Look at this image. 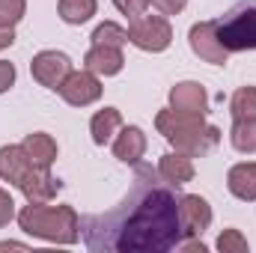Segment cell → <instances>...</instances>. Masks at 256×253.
<instances>
[{"instance_id":"ffe728a7","label":"cell","mask_w":256,"mask_h":253,"mask_svg":"<svg viewBox=\"0 0 256 253\" xmlns=\"http://www.w3.org/2000/svg\"><path fill=\"white\" fill-rule=\"evenodd\" d=\"M96 9H98L96 0H60L57 3V12L66 24H86L96 15Z\"/></svg>"},{"instance_id":"9a60e30c","label":"cell","mask_w":256,"mask_h":253,"mask_svg":"<svg viewBox=\"0 0 256 253\" xmlns=\"http://www.w3.org/2000/svg\"><path fill=\"white\" fill-rule=\"evenodd\" d=\"M84 66L102 78H110V74H120L126 57H122V48H114V45H92L84 57Z\"/></svg>"},{"instance_id":"ac0fdd59","label":"cell","mask_w":256,"mask_h":253,"mask_svg":"<svg viewBox=\"0 0 256 253\" xmlns=\"http://www.w3.org/2000/svg\"><path fill=\"white\" fill-rule=\"evenodd\" d=\"M226 188L232 196L254 202L256 200V161H242L236 167H230L226 173Z\"/></svg>"},{"instance_id":"2e32d148","label":"cell","mask_w":256,"mask_h":253,"mask_svg":"<svg viewBox=\"0 0 256 253\" xmlns=\"http://www.w3.org/2000/svg\"><path fill=\"white\" fill-rule=\"evenodd\" d=\"M21 149L24 155L30 158L33 167H42V170H51V164L57 161V140L45 131H36V134H27L21 140Z\"/></svg>"},{"instance_id":"8992f818","label":"cell","mask_w":256,"mask_h":253,"mask_svg":"<svg viewBox=\"0 0 256 253\" xmlns=\"http://www.w3.org/2000/svg\"><path fill=\"white\" fill-rule=\"evenodd\" d=\"M188 42H191V51L206 63L226 66V60H230V51L218 39V21H196L188 33Z\"/></svg>"},{"instance_id":"8fae6325","label":"cell","mask_w":256,"mask_h":253,"mask_svg":"<svg viewBox=\"0 0 256 253\" xmlns=\"http://www.w3.org/2000/svg\"><path fill=\"white\" fill-rule=\"evenodd\" d=\"M60 179L51 176V170H42V167H33L24 182L18 185V190L27 196V202H51L57 194H60Z\"/></svg>"},{"instance_id":"52a82bcc","label":"cell","mask_w":256,"mask_h":253,"mask_svg":"<svg viewBox=\"0 0 256 253\" xmlns=\"http://www.w3.org/2000/svg\"><path fill=\"white\" fill-rule=\"evenodd\" d=\"M30 72H33V80L42 84L45 90H60L63 80L72 74V60L63 51H39L30 63Z\"/></svg>"},{"instance_id":"e0dca14e","label":"cell","mask_w":256,"mask_h":253,"mask_svg":"<svg viewBox=\"0 0 256 253\" xmlns=\"http://www.w3.org/2000/svg\"><path fill=\"white\" fill-rule=\"evenodd\" d=\"M30 170H33V164H30V158L24 155L21 143H18V146H3V149H0V179H3V182H9V185L18 188Z\"/></svg>"},{"instance_id":"603a6c76","label":"cell","mask_w":256,"mask_h":253,"mask_svg":"<svg viewBox=\"0 0 256 253\" xmlns=\"http://www.w3.org/2000/svg\"><path fill=\"white\" fill-rule=\"evenodd\" d=\"M128 42V30L114 24V21H104L92 30V45H114V48H122Z\"/></svg>"},{"instance_id":"f1b7e54d","label":"cell","mask_w":256,"mask_h":253,"mask_svg":"<svg viewBox=\"0 0 256 253\" xmlns=\"http://www.w3.org/2000/svg\"><path fill=\"white\" fill-rule=\"evenodd\" d=\"M149 3H152L161 15H176V12H182V9H185V3H188V0H149Z\"/></svg>"},{"instance_id":"44dd1931","label":"cell","mask_w":256,"mask_h":253,"mask_svg":"<svg viewBox=\"0 0 256 253\" xmlns=\"http://www.w3.org/2000/svg\"><path fill=\"white\" fill-rule=\"evenodd\" d=\"M230 143L244 155H256V120H236L230 131Z\"/></svg>"},{"instance_id":"7402d4cb","label":"cell","mask_w":256,"mask_h":253,"mask_svg":"<svg viewBox=\"0 0 256 253\" xmlns=\"http://www.w3.org/2000/svg\"><path fill=\"white\" fill-rule=\"evenodd\" d=\"M232 120H256V86H242L230 98Z\"/></svg>"},{"instance_id":"4316f807","label":"cell","mask_w":256,"mask_h":253,"mask_svg":"<svg viewBox=\"0 0 256 253\" xmlns=\"http://www.w3.org/2000/svg\"><path fill=\"white\" fill-rule=\"evenodd\" d=\"M12 218H15V200L9 190L0 188V226H9Z\"/></svg>"},{"instance_id":"9c48e42d","label":"cell","mask_w":256,"mask_h":253,"mask_svg":"<svg viewBox=\"0 0 256 253\" xmlns=\"http://www.w3.org/2000/svg\"><path fill=\"white\" fill-rule=\"evenodd\" d=\"M218 143H220V128L208 126V122L200 126V128H194V131H185V134H179V137L170 140V146H173L176 152H185V155H191V158H200V155L212 152Z\"/></svg>"},{"instance_id":"7a4b0ae2","label":"cell","mask_w":256,"mask_h":253,"mask_svg":"<svg viewBox=\"0 0 256 253\" xmlns=\"http://www.w3.org/2000/svg\"><path fill=\"white\" fill-rule=\"evenodd\" d=\"M18 226L27 236L51 242V244H78L80 238V218L72 206L27 202L18 212Z\"/></svg>"},{"instance_id":"4fadbf2b","label":"cell","mask_w":256,"mask_h":253,"mask_svg":"<svg viewBox=\"0 0 256 253\" xmlns=\"http://www.w3.org/2000/svg\"><path fill=\"white\" fill-rule=\"evenodd\" d=\"M114 155L122 164H140L146 155V134L140 126H122L114 137Z\"/></svg>"},{"instance_id":"30bf717a","label":"cell","mask_w":256,"mask_h":253,"mask_svg":"<svg viewBox=\"0 0 256 253\" xmlns=\"http://www.w3.org/2000/svg\"><path fill=\"white\" fill-rule=\"evenodd\" d=\"M170 108L185 110V114H208V92L196 80H182L170 90Z\"/></svg>"},{"instance_id":"cb8c5ba5","label":"cell","mask_w":256,"mask_h":253,"mask_svg":"<svg viewBox=\"0 0 256 253\" xmlns=\"http://www.w3.org/2000/svg\"><path fill=\"white\" fill-rule=\"evenodd\" d=\"M27 12V0H0V27H15Z\"/></svg>"},{"instance_id":"d6986e66","label":"cell","mask_w":256,"mask_h":253,"mask_svg":"<svg viewBox=\"0 0 256 253\" xmlns=\"http://www.w3.org/2000/svg\"><path fill=\"white\" fill-rule=\"evenodd\" d=\"M120 128H122V114H120L116 108H104V110H98V114L90 120V134H92V143H96V146L110 143Z\"/></svg>"},{"instance_id":"f546056e","label":"cell","mask_w":256,"mask_h":253,"mask_svg":"<svg viewBox=\"0 0 256 253\" xmlns=\"http://www.w3.org/2000/svg\"><path fill=\"white\" fill-rule=\"evenodd\" d=\"M15 42V27H0V51Z\"/></svg>"},{"instance_id":"5b68a950","label":"cell","mask_w":256,"mask_h":253,"mask_svg":"<svg viewBox=\"0 0 256 253\" xmlns=\"http://www.w3.org/2000/svg\"><path fill=\"white\" fill-rule=\"evenodd\" d=\"M57 92L63 96L66 104H72V108H86V104H96V102L102 98V80H98V74L90 72V68H80V72L72 68V74L63 80V86H60Z\"/></svg>"},{"instance_id":"7c38bea8","label":"cell","mask_w":256,"mask_h":253,"mask_svg":"<svg viewBox=\"0 0 256 253\" xmlns=\"http://www.w3.org/2000/svg\"><path fill=\"white\" fill-rule=\"evenodd\" d=\"M200 126H206L202 114H185V110H173V108H164L155 116V128H158V134H164L167 143L173 137H179L185 131H194V128H200Z\"/></svg>"},{"instance_id":"277c9868","label":"cell","mask_w":256,"mask_h":253,"mask_svg":"<svg viewBox=\"0 0 256 253\" xmlns=\"http://www.w3.org/2000/svg\"><path fill=\"white\" fill-rule=\"evenodd\" d=\"M128 42L140 51H149V54H161L170 48L173 42V27L164 15H137L131 18L128 24Z\"/></svg>"},{"instance_id":"5bb4252c","label":"cell","mask_w":256,"mask_h":253,"mask_svg":"<svg viewBox=\"0 0 256 253\" xmlns=\"http://www.w3.org/2000/svg\"><path fill=\"white\" fill-rule=\"evenodd\" d=\"M158 176H161L170 188L188 185L194 179L191 155H185V152H167V155H161V161H158Z\"/></svg>"},{"instance_id":"83f0119b","label":"cell","mask_w":256,"mask_h":253,"mask_svg":"<svg viewBox=\"0 0 256 253\" xmlns=\"http://www.w3.org/2000/svg\"><path fill=\"white\" fill-rule=\"evenodd\" d=\"M12 84H15V66L9 60H0V96L6 90H12Z\"/></svg>"},{"instance_id":"3957f363","label":"cell","mask_w":256,"mask_h":253,"mask_svg":"<svg viewBox=\"0 0 256 253\" xmlns=\"http://www.w3.org/2000/svg\"><path fill=\"white\" fill-rule=\"evenodd\" d=\"M220 45L232 51H254L256 48V6H238L226 18L218 21Z\"/></svg>"},{"instance_id":"d4e9b609","label":"cell","mask_w":256,"mask_h":253,"mask_svg":"<svg viewBox=\"0 0 256 253\" xmlns=\"http://www.w3.org/2000/svg\"><path fill=\"white\" fill-rule=\"evenodd\" d=\"M220 253H248V238L238 232V230H224L218 236V244H214Z\"/></svg>"},{"instance_id":"484cf974","label":"cell","mask_w":256,"mask_h":253,"mask_svg":"<svg viewBox=\"0 0 256 253\" xmlns=\"http://www.w3.org/2000/svg\"><path fill=\"white\" fill-rule=\"evenodd\" d=\"M114 6L128 15V18H137V15H143L146 12V6H149V0H114Z\"/></svg>"},{"instance_id":"ba28073f","label":"cell","mask_w":256,"mask_h":253,"mask_svg":"<svg viewBox=\"0 0 256 253\" xmlns=\"http://www.w3.org/2000/svg\"><path fill=\"white\" fill-rule=\"evenodd\" d=\"M179 224H182V238H200L212 226V206L200 194L179 196Z\"/></svg>"},{"instance_id":"6da1fadb","label":"cell","mask_w":256,"mask_h":253,"mask_svg":"<svg viewBox=\"0 0 256 253\" xmlns=\"http://www.w3.org/2000/svg\"><path fill=\"white\" fill-rule=\"evenodd\" d=\"M80 230L92 250L164 253L182 242L179 200L170 188L140 185L128 194L122 208L104 218H84Z\"/></svg>"}]
</instances>
